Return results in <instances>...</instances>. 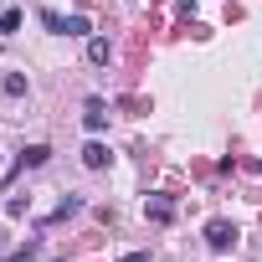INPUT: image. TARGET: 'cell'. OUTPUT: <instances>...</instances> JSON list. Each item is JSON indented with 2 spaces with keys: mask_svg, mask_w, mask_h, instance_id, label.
<instances>
[{
  "mask_svg": "<svg viewBox=\"0 0 262 262\" xmlns=\"http://www.w3.org/2000/svg\"><path fill=\"white\" fill-rule=\"evenodd\" d=\"M118 262H144V257H139V252H128V257H118Z\"/></svg>",
  "mask_w": 262,
  "mask_h": 262,
  "instance_id": "8fae6325",
  "label": "cell"
},
{
  "mask_svg": "<svg viewBox=\"0 0 262 262\" xmlns=\"http://www.w3.org/2000/svg\"><path fill=\"white\" fill-rule=\"evenodd\" d=\"M206 242H211V252H231V242H236L231 221H211V226H206Z\"/></svg>",
  "mask_w": 262,
  "mask_h": 262,
  "instance_id": "7a4b0ae2",
  "label": "cell"
},
{
  "mask_svg": "<svg viewBox=\"0 0 262 262\" xmlns=\"http://www.w3.org/2000/svg\"><path fill=\"white\" fill-rule=\"evenodd\" d=\"M47 155H52V149H47V144H31V149H26V155H21V160H26V165H47Z\"/></svg>",
  "mask_w": 262,
  "mask_h": 262,
  "instance_id": "30bf717a",
  "label": "cell"
},
{
  "mask_svg": "<svg viewBox=\"0 0 262 262\" xmlns=\"http://www.w3.org/2000/svg\"><path fill=\"white\" fill-rule=\"evenodd\" d=\"M144 216H149V221H170V201H165V195H149V201H144Z\"/></svg>",
  "mask_w": 262,
  "mask_h": 262,
  "instance_id": "8992f818",
  "label": "cell"
},
{
  "mask_svg": "<svg viewBox=\"0 0 262 262\" xmlns=\"http://www.w3.org/2000/svg\"><path fill=\"white\" fill-rule=\"evenodd\" d=\"M0 242H6V231H0Z\"/></svg>",
  "mask_w": 262,
  "mask_h": 262,
  "instance_id": "7c38bea8",
  "label": "cell"
},
{
  "mask_svg": "<svg viewBox=\"0 0 262 262\" xmlns=\"http://www.w3.org/2000/svg\"><path fill=\"white\" fill-rule=\"evenodd\" d=\"M11 31H21V11H16V6L0 11V36H11Z\"/></svg>",
  "mask_w": 262,
  "mask_h": 262,
  "instance_id": "52a82bcc",
  "label": "cell"
},
{
  "mask_svg": "<svg viewBox=\"0 0 262 262\" xmlns=\"http://www.w3.org/2000/svg\"><path fill=\"white\" fill-rule=\"evenodd\" d=\"M82 165H88V170H103V165H108V149H103V144L93 139V144L82 149Z\"/></svg>",
  "mask_w": 262,
  "mask_h": 262,
  "instance_id": "5b68a950",
  "label": "cell"
},
{
  "mask_svg": "<svg viewBox=\"0 0 262 262\" xmlns=\"http://www.w3.org/2000/svg\"><path fill=\"white\" fill-rule=\"evenodd\" d=\"M36 257H41V242H26V247H21V252H11L6 262H36Z\"/></svg>",
  "mask_w": 262,
  "mask_h": 262,
  "instance_id": "ba28073f",
  "label": "cell"
},
{
  "mask_svg": "<svg viewBox=\"0 0 262 262\" xmlns=\"http://www.w3.org/2000/svg\"><path fill=\"white\" fill-rule=\"evenodd\" d=\"M108 57H113V47H108L103 36H93V41H88V62H98V67H108Z\"/></svg>",
  "mask_w": 262,
  "mask_h": 262,
  "instance_id": "277c9868",
  "label": "cell"
},
{
  "mask_svg": "<svg viewBox=\"0 0 262 262\" xmlns=\"http://www.w3.org/2000/svg\"><path fill=\"white\" fill-rule=\"evenodd\" d=\"M41 21H47L57 36H88V31H93L88 16H57V11H41Z\"/></svg>",
  "mask_w": 262,
  "mask_h": 262,
  "instance_id": "6da1fadb",
  "label": "cell"
},
{
  "mask_svg": "<svg viewBox=\"0 0 262 262\" xmlns=\"http://www.w3.org/2000/svg\"><path fill=\"white\" fill-rule=\"evenodd\" d=\"M6 93H11V98H26V77L11 72V77H6Z\"/></svg>",
  "mask_w": 262,
  "mask_h": 262,
  "instance_id": "9c48e42d",
  "label": "cell"
},
{
  "mask_svg": "<svg viewBox=\"0 0 262 262\" xmlns=\"http://www.w3.org/2000/svg\"><path fill=\"white\" fill-rule=\"evenodd\" d=\"M82 123H88V134H103V123H108V113H103V98H88V108H82Z\"/></svg>",
  "mask_w": 262,
  "mask_h": 262,
  "instance_id": "3957f363",
  "label": "cell"
}]
</instances>
